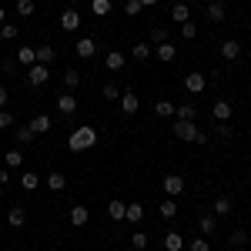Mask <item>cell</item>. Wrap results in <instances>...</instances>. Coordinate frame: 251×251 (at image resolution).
<instances>
[{"label": "cell", "instance_id": "816d5d0a", "mask_svg": "<svg viewBox=\"0 0 251 251\" xmlns=\"http://www.w3.org/2000/svg\"><path fill=\"white\" fill-rule=\"evenodd\" d=\"M0 201H3V184H0Z\"/></svg>", "mask_w": 251, "mask_h": 251}, {"label": "cell", "instance_id": "8d00e7d4", "mask_svg": "<svg viewBox=\"0 0 251 251\" xmlns=\"http://www.w3.org/2000/svg\"><path fill=\"white\" fill-rule=\"evenodd\" d=\"M154 54V47L151 44H134V60H148Z\"/></svg>", "mask_w": 251, "mask_h": 251}, {"label": "cell", "instance_id": "44dd1931", "mask_svg": "<svg viewBox=\"0 0 251 251\" xmlns=\"http://www.w3.org/2000/svg\"><path fill=\"white\" fill-rule=\"evenodd\" d=\"M144 218V204H137V201H131L127 208H124V221H131V225H137Z\"/></svg>", "mask_w": 251, "mask_h": 251}, {"label": "cell", "instance_id": "7bdbcfd3", "mask_svg": "<svg viewBox=\"0 0 251 251\" xmlns=\"http://www.w3.org/2000/svg\"><path fill=\"white\" fill-rule=\"evenodd\" d=\"M228 241H231L234 248H238V245H245V241H248V234H245L241 228H238V231H231V234H228Z\"/></svg>", "mask_w": 251, "mask_h": 251}, {"label": "cell", "instance_id": "9a60e30c", "mask_svg": "<svg viewBox=\"0 0 251 251\" xmlns=\"http://www.w3.org/2000/svg\"><path fill=\"white\" fill-rule=\"evenodd\" d=\"M211 114H214V121H221V124H228V121H231V104H228V100H214Z\"/></svg>", "mask_w": 251, "mask_h": 251}, {"label": "cell", "instance_id": "bcb514c9", "mask_svg": "<svg viewBox=\"0 0 251 251\" xmlns=\"http://www.w3.org/2000/svg\"><path fill=\"white\" fill-rule=\"evenodd\" d=\"M0 71H3V74H14L17 64H14V60H0Z\"/></svg>", "mask_w": 251, "mask_h": 251}, {"label": "cell", "instance_id": "d6986e66", "mask_svg": "<svg viewBox=\"0 0 251 251\" xmlns=\"http://www.w3.org/2000/svg\"><path fill=\"white\" fill-rule=\"evenodd\" d=\"M44 184H47L50 191H64V188H67V177H64L60 171H50L47 177H44Z\"/></svg>", "mask_w": 251, "mask_h": 251}, {"label": "cell", "instance_id": "8992f818", "mask_svg": "<svg viewBox=\"0 0 251 251\" xmlns=\"http://www.w3.org/2000/svg\"><path fill=\"white\" fill-rule=\"evenodd\" d=\"M74 54H77L80 60L94 57V54H97V40H94V37H80L77 44H74Z\"/></svg>", "mask_w": 251, "mask_h": 251}, {"label": "cell", "instance_id": "6da1fadb", "mask_svg": "<svg viewBox=\"0 0 251 251\" xmlns=\"http://www.w3.org/2000/svg\"><path fill=\"white\" fill-rule=\"evenodd\" d=\"M174 137L177 141H191V144H208V134L194 121H174Z\"/></svg>", "mask_w": 251, "mask_h": 251}, {"label": "cell", "instance_id": "3957f363", "mask_svg": "<svg viewBox=\"0 0 251 251\" xmlns=\"http://www.w3.org/2000/svg\"><path fill=\"white\" fill-rule=\"evenodd\" d=\"M161 188H164L168 198H177V194L184 191V177H181V174H164V177H161Z\"/></svg>", "mask_w": 251, "mask_h": 251}, {"label": "cell", "instance_id": "7c38bea8", "mask_svg": "<svg viewBox=\"0 0 251 251\" xmlns=\"http://www.w3.org/2000/svg\"><path fill=\"white\" fill-rule=\"evenodd\" d=\"M221 57H225V60H238V57H241V44L231 40V37L221 40Z\"/></svg>", "mask_w": 251, "mask_h": 251}, {"label": "cell", "instance_id": "c3c4849f", "mask_svg": "<svg viewBox=\"0 0 251 251\" xmlns=\"http://www.w3.org/2000/svg\"><path fill=\"white\" fill-rule=\"evenodd\" d=\"M10 181V174H7V168H0V184H7Z\"/></svg>", "mask_w": 251, "mask_h": 251}, {"label": "cell", "instance_id": "b9f144b4", "mask_svg": "<svg viewBox=\"0 0 251 251\" xmlns=\"http://www.w3.org/2000/svg\"><path fill=\"white\" fill-rule=\"evenodd\" d=\"M151 40H154V44H164V40H171L168 27H154V30H151Z\"/></svg>", "mask_w": 251, "mask_h": 251}, {"label": "cell", "instance_id": "ba28073f", "mask_svg": "<svg viewBox=\"0 0 251 251\" xmlns=\"http://www.w3.org/2000/svg\"><path fill=\"white\" fill-rule=\"evenodd\" d=\"M204 87H208L204 74H184V91H188V94H201Z\"/></svg>", "mask_w": 251, "mask_h": 251}, {"label": "cell", "instance_id": "4dcf8cb0", "mask_svg": "<svg viewBox=\"0 0 251 251\" xmlns=\"http://www.w3.org/2000/svg\"><path fill=\"white\" fill-rule=\"evenodd\" d=\"M17 34H20L17 24H10V20H7V24H0V40H17Z\"/></svg>", "mask_w": 251, "mask_h": 251}, {"label": "cell", "instance_id": "f1b7e54d", "mask_svg": "<svg viewBox=\"0 0 251 251\" xmlns=\"http://www.w3.org/2000/svg\"><path fill=\"white\" fill-rule=\"evenodd\" d=\"M14 137H17V144L20 148H24V144H27V148H30V144H34V131H30V127H17V131H14Z\"/></svg>", "mask_w": 251, "mask_h": 251}, {"label": "cell", "instance_id": "f5cc1de1", "mask_svg": "<svg viewBox=\"0 0 251 251\" xmlns=\"http://www.w3.org/2000/svg\"><path fill=\"white\" fill-rule=\"evenodd\" d=\"M121 3H124V0H121Z\"/></svg>", "mask_w": 251, "mask_h": 251}, {"label": "cell", "instance_id": "f6af8a7d", "mask_svg": "<svg viewBox=\"0 0 251 251\" xmlns=\"http://www.w3.org/2000/svg\"><path fill=\"white\" fill-rule=\"evenodd\" d=\"M0 127H14V111H0Z\"/></svg>", "mask_w": 251, "mask_h": 251}, {"label": "cell", "instance_id": "836d02e7", "mask_svg": "<svg viewBox=\"0 0 251 251\" xmlns=\"http://www.w3.org/2000/svg\"><path fill=\"white\" fill-rule=\"evenodd\" d=\"M198 228H201V234H214V228H218V221H214V214H204V218L198 221Z\"/></svg>", "mask_w": 251, "mask_h": 251}, {"label": "cell", "instance_id": "4fadbf2b", "mask_svg": "<svg viewBox=\"0 0 251 251\" xmlns=\"http://www.w3.org/2000/svg\"><path fill=\"white\" fill-rule=\"evenodd\" d=\"M87 221H91V211H87L84 204H74V208H71V225H74V228H84Z\"/></svg>", "mask_w": 251, "mask_h": 251}, {"label": "cell", "instance_id": "e0dca14e", "mask_svg": "<svg viewBox=\"0 0 251 251\" xmlns=\"http://www.w3.org/2000/svg\"><path fill=\"white\" fill-rule=\"evenodd\" d=\"M54 60H57V50H54L50 44H40V47H37V64H44V67H50Z\"/></svg>", "mask_w": 251, "mask_h": 251}, {"label": "cell", "instance_id": "e575fe53", "mask_svg": "<svg viewBox=\"0 0 251 251\" xmlns=\"http://www.w3.org/2000/svg\"><path fill=\"white\" fill-rule=\"evenodd\" d=\"M34 10H37L34 0H17V14L20 17H34Z\"/></svg>", "mask_w": 251, "mask_h": 251}, {"label": "cell", "instance_id": "277c9868", "mask_svg": "<svg viewBox=\"0 0 251 251\" xmlns=\"http://www.w3.org/2000/svg\"><path fill=\"white\" fill-rule=\"evenodd\" d=\"M50 77V67H44V64H34V67H27V80H30V87H44Z\"/></svg>", "mask_w": 251, "mask_h": 251}, {"label": "cell", "instance_id": "30bf717a", "mask_svg": "<svg viewBox=\"0 0 251 251\" xmlns=\"http://www.w3.org/2000/svg\"><path fill=\"white\" fill-rule=\"evenodd\" d=\"M137 107H141V100H137L134 91H121V111L124 114H137Z\"/></svg>", "mask_w": 251, "mask_h": 251}, {"label": "cell", "instance_id": "5b68a950", "mask_svg": "<svg viewBox=\"0 0 251 251\" xmlns=\"http://www.w3.org/2000/svg\"><path fill=\"white\" fill-rule=\"evenodd\" d=\"M60 27H64L67 34H74V30H80V10H74V7H67V10L60 14Z\"/></svg>", "mask_w": 251, "mask_h": 251}, {"label": "cell", "instance_id": "f35d334b", "mask_svg": "<svg viewBox=\"0 0 251 251\" xmlns=\"http://www.w3.org/2000/svg\"><path fill=\"white\" fill-rule=\"evenodd\" d=\"M181 37H184V40H194V37H198V27H194V20H184V24H181Z\"/></svg>", "mask_w": 251, "mask_h": 251}, {"label": "cell", "instance_id": "9c48e42d", "mask_svg": "<svg viewBox=\"0 0 251 251\" xmlns=\"http://www.w3.org/2000/svg\"><path fill=\"white\" fill-rule=\"evenodd\" d=\"M154 57L161 60V64H171V60L177 57V47H174L171 40H164V44H157V47H154Z\"/></svg>", "mask_w": 251, "mask_h": 251}, {"label": "cell", "instance_id": "7dc6e473", "mask_svg": "<svg viewBox=\"0 0 251 251\" xmlns=\"http://www.w3.org/2000/svg\"><path fill=\"white\" fill-rule=\"evenodd\" d=\"M7 100H10V94H7V87H0V111L7 107Z\"/></svg>", "mask_w": 251, "mask_h": 251}, {"label": "cell", "instance_id": "ffe728a7", "mask_svg": "<svg viewBox=\"0 0 251 251\" xmlns=\"http://www.w3.org/2000/svg\"><path fill=\"white\" fill-rule=\"evenodd\" d=\"M124 208H127L124 201L111 198V201H107V218H111V221H124Z\"/></svg>", "mask_w": 251, "mask_h": 251}, {"label": "cell", "instance_id": "d590c367", "mask_svg": "<svg viewBox=\"0 0 251 251\" xmlns=\"http://www.w3.org/2000/svg\"><path fill=\"white\" fill-rule=\"evenodd\" d=\"M225 214H231V201L228 198H218L214 201V218H225Z\"/></svg>", "mask_w": 251, "mask_h": 251}, {"label": "cell", "instance_id": "f907efd6", "mask_svg": "<svg viewBox=\"0 0 251 251\" xmlns=\"http://www.w3.org/2000/svg\"><path fill=\"white\" fill-rule=\"evenodd\" d=\"M0 24H7V14H3V7H0Z\"/></svg>", "mask_w": 251, "mask_h": 251}, {"label": "cell", "instance_id": "5bb4252c", "mask_svg": "<svg viewBox=\"0 0 251 251\" xmlns=\"http://www.w3.org/2000/svg\"><path fill=\"white\" fill-rule=\"evenodd\" d=\"M7 225H10V228H24V225H27V208H10V211H7Z\"/></svg>", "mask_w": 251, "mask_h": 251}, {"label": "cell", "instance_id": "681fc988", "mask_svg": "<svg viewBox=\"0 0 251 251\" xmlns=\"http://www.w3.org/2000/svg\"><path fill=\"white\" fill-rule=\"evenodd\" d=\"M141 3H144V7H154V3H161V0H141Z\"/></svg>", "mask_w": 251, "mask_h": 251}, {"label": "cell", "instance_id": "d6a6232c", "mask_svg": "<svg viewBox=\"0 0 251 251\" xmlns=\"http://www.w3.org/2000/svg\"><path fill=\"white\" fill-rule=\"evenodd\" d=\"M64 87L67 91H74V87H80V74L71 67V71H64Z\"/></svg>", "mask_w": 251, "mask_h": 251}, {"label": "cell", "instance_id": "2e32d148", "mask_svg": "<svg viewBox=\"0 0 251 251\" xmlns=\"http://www.w3.org/2000/svg\"><path fill=\"white\" fill-rule=\"evenodd\" d=\"M225 17H228V7H225L221 0H211V3H208V20H214V24H221Z\"/></svg>", "mask_w": 251, "mask_h": 251}, {"label": "cell", "instance_id": "1f68e13d", "mask_svg": "<svg viewBox=\"0 0 251 251\" xmlns=\"http://www.w3.org/2000/svg\"><path fill=\"white\" fill-rule=\"evenodd\" d=\"M154 114L157 117H174V104L171 100H154Z\"/></svg>", "mask_w": 251, "mask_h": 251}, {"label": "cell", "instance_id": "603a6c76", "mask_svg": "<svg viewBox=\"0 0 251 251\" xmlns=\"http://www.w3.org/2000/svg\"><path fill=\"white\" fill-rule=\"evenodd\" d=\"M124 64H127V57L121 50H107V71H124Z\"/></svg>", "mask_w": 251, "mask_h": 251}, {"label": "cell", "instance_id": "4316f807", "mask_svg": "<svg viewBox=\"0 0 251 251\" xmlns=\"http://www.w3.org/2000/svg\"><path fill=\"white\" fill-rule=\"evenodd\" d=\"M171 17L177 20V24H184V20H191V10H188V3H181V0H177V3L171 7Z\"/></svg>", "mask_w": 251, "mask_h": 251}, {"label": "cell", "instance_id": "ab89813d", "mask_svg": "<svg viewBox=\"0 0 251 251\" xmlns=\"http://www.w3.org/2000/svg\"><path fill=\"white\" fill-rule=\"evenodd\" d=\"M131 245H134V251H144V248H148V234L134 231V234H131Z\"/></svg>", "mask_w": 251, "mask_h": 251}, {"label": "cell", "instance_id": "74e56055", "mask_svg": "<svg viewBox=\"0 0 251 251\" xmlns=\"http://www.w3.org/2000/svg\"><path fill=\"white\" fill-rule=\"evenodd\" d=\"M141 10H144V3H141V0H124V14H127V17H137Z\"/></svg>", "mask_w": 251, "mask_h": 251}, {"label": "cell", "instance_id": "60d3db41", "mask_svg": "<svg viewBox=\"0 0 251 251\" xmlns=\"http://www.w3.org/2000/svg\"><path fill=\"white\" fill-rule=\"evenodd\" d=\"M104 97H107V100H121V87L107 80V84H104Z\"/></svg>", "mask_w": 251, "mask_h": 251}, {"label": "cell", "instance_id": "d4e9b609", "mask_svg": "<svg viewBox=\"0 0 251 251\" xmlns=\"http://www.w3.org/2000/svg\"><path fill=\"white\" fill-rule=\"evenodd\" d=\"M3 164H7V168H20V164H24V151H20V148H10V151L3 154Z\"/></svg>", "mask_w": 251, "mask_h": 251}, {"label": "cell", "instance_id": "7a4b0ae2", "mask_svg": "<svg viewBox=\"0 0 251 251\" xmlns=\"http://www.w3.org/2000/svg\"><path fill=\"white\" fill-rule=\"evenodd\" d=\"M94 144H97V131H94V127H77L74 134L67 137V148H71L74 154H80V151H91Z\"/></svg>", "mask_w": 251, "mask_h": 251}, {"label": "cell", "instance_id": "cb8c5ba5", "mask_svg": "<svg viewBox=\"0 0 251 251\" xmlns=\"http://www.w3.org/2000/svg\"><path fill=\"white\" fill-rule=\"evenodd\" d=\"M174 117H177V121H194L198 111H194V104H177V107H174Z\"/></svg>", "mask_w": 251, "mask_h": 251}, {"label": "cell", "instance_id": "52a82bcc", "mask_svg": "<svg viewBox=\"0 0 251 251\" xmlns=\"http://www.w3.org/2000/svg\"><path fill=\"white\" fill-rule=\"evenodd\" d=\"M27 127H30L34 134H47V131H54V121H50L47 114H37V117L27 121Z\"/></svg>", "mask_w": 251, "mask_h": 251}, {"label": "cell", "instance_id": "8fae6325", "mask_svg": "<svg viewBox=\"0 0 251 251\" xmlns=\"http://www.w3.org/2000/svg\"><path fill=\"white\" fill-rule=\"evenodd\" d=\"M57 111H60V114H67V117H71L74 111H77V97L71 94V91H67V94H60V97H57Z\"/></svg>", "mask_w": 251, "mask_h": 251}, {"label": "cell", "instance_id": "ee69618b", "mask_svg": "<svg viewBox=\"0 0 251 251\" xmlns=\"http://www.w3.org/2000/svg\"><path fill=\"white\" fill-rule=\"evenodd\" d=\"M211 245H208V238H194L191 245H188V251H208Z\"/></svg>", "mask_w": 251, "mask_h": 251}, {"label": "cell", "instance_id": "ac0fdd59", "mask_svg": "<svg viewBox=\"0 0 251 251\" xmlns=\"http://www.w3.org/2000/svg\"><path fill=\"white\" fill-rule=\"evenodd\" d=\"M184 248V234L181 231H168L164 234V251H181Z\"/></svg>", "mask_w": 251, "mask_h": 251}, {"label": "cell", "instance_id": "484cf974", "mask_svg": "<svg viewBox=\"0 0 251 251\" xmlns=\"http://www.w3.org/2000/svg\"><path fill=\"white\" fill-rule=\"evenodd\" d=\"M20 188H24V191H34V188H40V177L34 171H24L20 174Z\"/></svg>", "mask_w": 251, "mask_h": 251}, {"label": "cell", "instance_id": "f546056e", "mask_svg": "<svg viewBox=\"0 0 251 251\" xmlns=\"http://www.w3.org/2000/svg\"><path fill=\"white\" fill-rule=\"evenodd\" d=\"M111 3H114V0H91L94 17H107V14H111Z\"/></svg>", "mask_w": 251, "mask_h": 251}, {"label": "cell", "instance_id": "83f0119b", "mask_svg": "<svg viewBox=\"0 0 251 251\" xmlns=\"http://www.w3.org/2000/svg\"><path fill=\"white\" fill-rule=\"evenodd\" d=\"M161 218H168V221L177 218V201H174V198H164V201H161Z\"/></svg>", "mask_w": 251, "mask_h": 251}, {"label": "cell", "instance_id": "7402d4cb", "mask_svg": "<svg viewBox=\"0 0 251 251\" xmlns=\"http://www.w3.org/2000/svg\"><path fill=\"white\" fill-rule=\"evenodd\" d=\"M17 60L24 64V67H34V64H37V47H20Z\"/></svg>", "mask_w": 251, "mask_h": 251}]
</instances>
